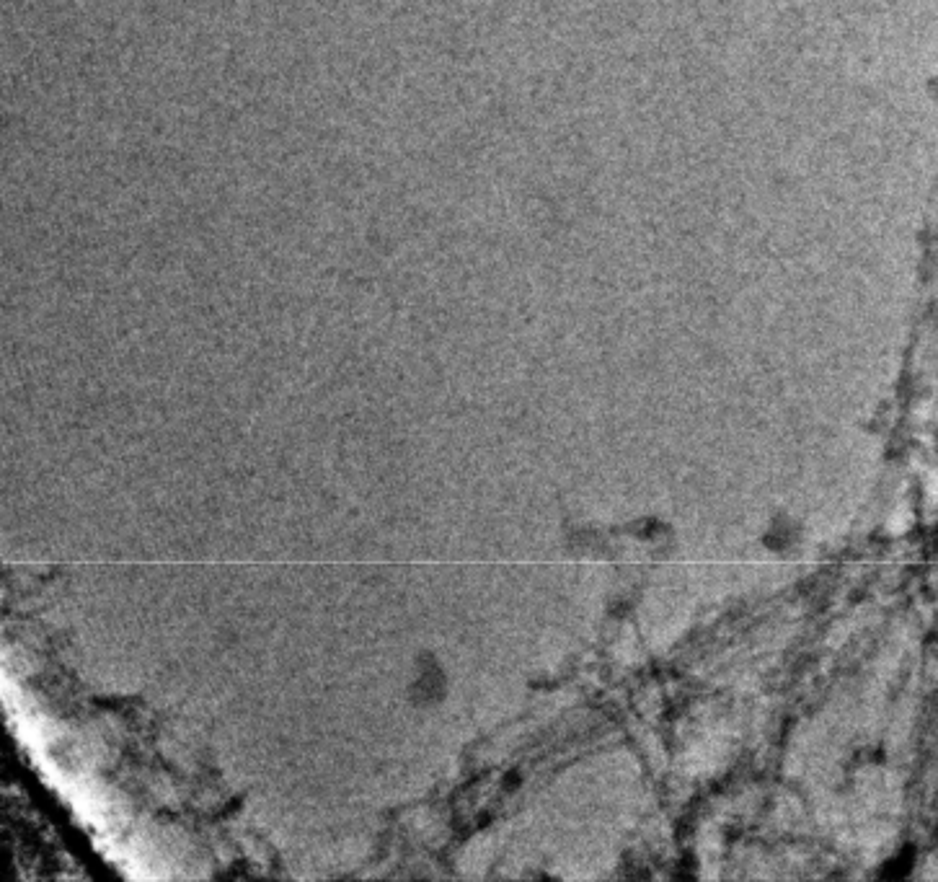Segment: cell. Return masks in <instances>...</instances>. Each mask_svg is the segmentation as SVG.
Segmentation results:
<instances>
[{"label":"cell","mask_w":938,"mask_h":882,"mask_svg":"<svg viewBox=\"0 0 938 882\" xmlns=\"http://www.w3.org/2000/svg\"><path fill=\"white\" fill-rule=\"evenodd\" d=\"M804 541V533L799 523L789 518V515H778L768 523L763 533V546L771 554H778V557H786V554H794L799 551Z\"/></svg>","instance_id":"6da1fadb"}]
</instances>
